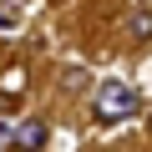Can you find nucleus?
Returning a JSON list of instances; mask_svg holds the SVG:
<instances>
[{
	"instance_id": "obj_1",
	"label": "nucleus",
	"mask_w": 152,
	"mask_h": 152,
	"mask_svg": "<svg viewBox=\"0 0 152 152\" xmlns=\"http://www.w3.org/2000/svg\"><path fill=\"white\" fill-rule=\"evenodd\" d=\"M137 112H142L137 86H127V81H107V86L96 91V117H102V122H127V117H137Z\"/></svg>"
},
{
	"instance_id": "obj_2",
	"label": "nucleus",
	"mask_w": 152,
	"mask_h": 152,
	"mask_svg": "<svg viewBox=\"0 0 152 152\" xmlns=\"http://www.w3.org/2000/svg\"><path fill=\"white\" fill-rule=\"evenodd\" d=\"M46 137H51V132H46V122H20V127L10 132V142H15V147H46Z\"/></svg>"
},
{
	"instance_id": "obj_4",
	"label": "nucleus",
	"mask_w": 152,
	"mask_h": 152,
	"mask_svg": "<svg viewBox=\"0 0 152 152\" xmlns=\"http://www.w3.org/2000/svg\"><path fill=\"white\" fill-rule=\"evenodd\" d=\"M5 26H15V10H10V5H0V31H5Z\"/></svg>"
},
{
	"instance_id": "obj_3",
	"label": "nucleus",
	"mask_w": 152,
	"mask_h": 152,
	"mask_svg": "<svg viewBox=\"0 0 152 152\" xmlns=\"http://www.w3.org/2000/svg\"><path fill=\"white\" fill-rule=\"evenodd\" d=\"M127 31H132V41H152V10H132Z\"/></svg>"
}]
</instances>
